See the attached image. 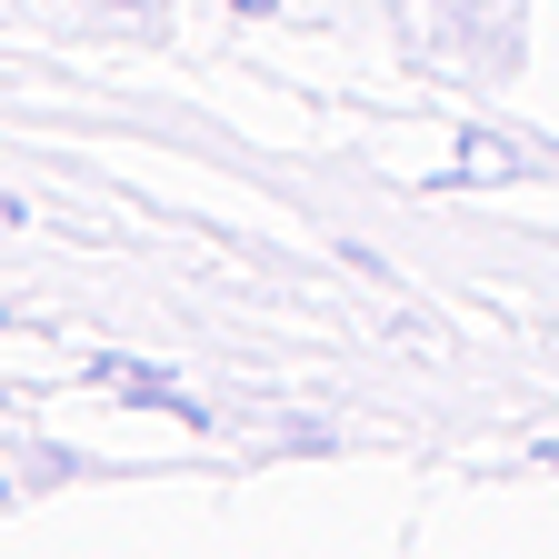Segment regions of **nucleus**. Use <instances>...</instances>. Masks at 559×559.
<instances>
[{
  "instance_id": "nucleus-1",
  "label": "nucleus",
  "mask_w": 559,
  "mask_h": 559,
  "mask_svg": "<svg viewBox=\"0 0 559 559\" xmlns=\"http://www.w3.org/2000/svg\"><path fill=\"white\" fill-rule=\"evenodd\" d=\"M100 380H110V390H120V400H160V409H190V400H180V390H170V380H151V370H120V360H110V370H100Z\"/></svg>"
},
{
  "instance_id": "nucleus-2",
  "label": "nucleus",
  "mask_w": 559,
  "mask_h": 559,
  "mask_svg": "<svg viewBox=\"0 0 559 559\" xmlns=\"http://www.w3.org/2000/svg\"><path fill=\"white\" fill-rule=\"evenodd\" d=\"M240 11H280V0H240Z\"/></svg>"
}]
</instances>
